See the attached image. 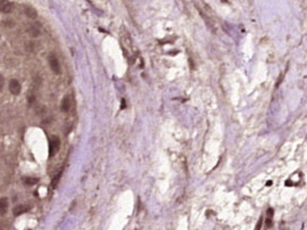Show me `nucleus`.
<instances>
[{
	"instance_id": "nucleus-3",
	"label": "nucleus",
	"mask_w": 307,
	"mask_h": 230,
	"mask_svg": "<svg viewBox=\"0 0 307 230\" xmlns=\"http://www.w3.org/2000/svg\"><path fill=\"white\" fill-rule=\"evenodd\" d=\"M58 149H59V139L54 136L50 138V141H49V156L50 157L54 156L58 152Z\"/></svg>"
},
{
	"instance_id": "nucleus-9",
	"label": "nucleus",
	"mask_w": 307,
	"mask_h": 230,
	"mask_svg": "<svg viewBox=\"0 0 307 230\" xmlns=\"http://www.w3.org/2000/svg\"><path fill=\"white\" fill-rule=\"evenodd\" d=\"M27 32H29V34L33 38H37V36H40V26L38 25V23L37 24H32L29 29H27Z\"/></svg>"
},
{
	"instance_id": "nucleus-5",
	"label": "nucleus",
	"mask_w": 307,
	"mask_h": 230,
	"mask_svg": "<svg viewBox=\"0 0 307 230\" xmlns=\"http://www.w3.org/2000/svg\"><path fill=\"white\" fill-rule=\"evenodd\" d=\"M9 91L13 95H18L21 92V83L16 79H11L9 82Z\"/></svg>"
},
{
	"instance_id": "nucleus-12",
	"label": "nucleus",
	"mask_w": 307,
	"mask_h": 230,
	"mask_svg": "<svg viewBox=\"0 0 307 230\" xmlns=\"http://www.w3.org/2000/svg\"><path fill=\"white\" fill-rule=\"evenodd\" d=\"M61 175H62V171L58 173V175H56V177L54 178V180H53V187H55V186H56V184L58 182V180H59V177H61Z\"/></svg>"
},
{
	"instance_id": "nucleus-11",
	"label": "nucleus",
	"mask_w": 307,
	"mask_h": 230,
	"mask_svg": "<svg viewBox=\"0 0 307 230\" xmlns=\"http://www.w3.org/2000/svg\"><path fill=\"white\" fill-rule=\"evenodd\" d=\"M38 181H39V180L37 179V178H24V179H23V182H24V184H26V186H33V184H36Z\"/></svg>"
},
{
	"instance_id": "nucleus-10",
	"label": "nucleus",
	"mask_w": 307,
	"mask_h": 230,
	"mask_svg": "<svg viewBox=\"0 0 307 230\" xmlns=\"http://www.w3.org/2000/svg\"><path fill=\"white\" fill-rule=\"evenodd\" d=\"M24 11H25V15L27 16V17H30V18H37V16H38V13H37V10L34 9L33 7H31V6H27V7H25Z\"/></svg>"
},
{
	"instance_id": "nucleus-2",
	"label": "nucleus",
	"mask_w": 307,
	"mask_h": 230,
	"mask_svg": "<svg viewBox=\"0 0 307 230\" xmlns=\"http://www.w3.org/2000/svg\"><path fill=\"white\" fill-rule=\"evenodd\" d=\"M48 63H49L50 70H52L55 74H59V73H61L59 61H58L57 56H56L55 54H50V55H49V57H48Z\"/></svg>"
},
{
	"instance_id": "nucleus-7",
	"label": "nucleus",
	"mask_w": 307,
	"mask_h": 230,
	"mask_svg": "<svg viewBox=\"0 0 307 230\" xmlns=\"http://www.w3.org/2000/svg\"><path fill=\"white\" fill-rule=\"evenodd\" d=\"M8 198L7 197H2L0 198V215H5L8 211Z\"/></svg>"
},
{
	"instance_id": "nucleus-4",
	"label": "nucleus",
	"mask_w": 307,
	"mask_h": 230,
	"mask_svg": "<svg viewBox=\"0 0 307 230\" xmlns=\"http://www.w3.org/2000/svg\"><path fill=\"white\" fill-rule=\"evenodd\" d=\"M14 9V4L8 1V0H0V11L1 13H11Z\"/></svg>"
},
{
	"instance_id": "nucleus-1",
	"label": "nucleus",
	"mask_w": 307,
	"mask_h": 230,
	"mask_svg": "<svg viewBox=\"0 0 307 230\" xmlns=\"http://www.w3.org/2000/svg\"><path fill=\"white\" fill-rule=\"evenodd\" d=\"M120 40H121V45L125 49L126 54L129 55V58H134V55H135V48L133 46V41H131V38L129 36V34L123 30V32L120 34Z\"/></svg>"
},
{
	"instance_id": "nucleus-6",
	"label": "nucleus",
	"mask_w": 307,
	"mask_h": 230,
	"mask_svg": "<svg viewBox=\"0 0 307 230\" xmlns=\"http://www.w3.org/2000/svg\"><path fill=\"white\" fill-rule=\"evenodd\" d=\"M71 97L70 96H65V97L63 98L62 100V104H61V109H62L63 112H69L70 111V108H71Z\"/></svg>"
},
{
	"instance_id": "nucleus-13",
	"label": "nucleus",
	"mask_w": 307,
	"mask_h": 230,
	"mask_svg": "<svg viewBox=\"0 0 307 230\" xmlns=\"http://www.w3.org/2000/svg\"><path fill=\"white\" fill-rule=\"evenodd\" d=\"M2 88H4V77L0 74V91L2 90Z\"/></svg>"
},
{
	"instance_id": "nucleus-8",
	"label": "nucleus",
	"mask_w": 307,
	"mask_h": 230,
	"mask_svg": "<svg viewBox=\"0 0 307 230\" xmlns=\"http://www.w3.org/2000/svg\"><path fill=\"white\" fill-rule=\"evenodd\" d=\"M29 211V206L26 205H17L13 209V214L15 216H18V215L23 214V213H26Z\"/></svg>"
}]
</instances>
